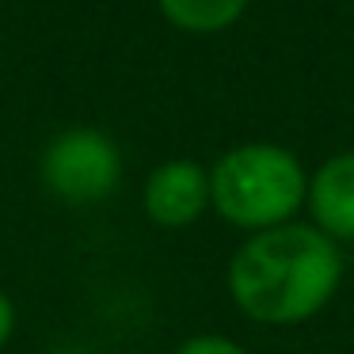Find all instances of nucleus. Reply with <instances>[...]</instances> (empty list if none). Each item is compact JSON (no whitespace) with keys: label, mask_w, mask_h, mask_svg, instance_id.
<instances>
[{"label":"nucleus","mask_w":354,"mask_h":354,"mask_svg":"<svg viewBox=\"0 0 354 354\" xmlns=\"http://www.w3.org/2000/svg\"><path fill=\"white\" fill-rule=\"evenodd\" d=\"M156 8L183 35H221L240 24L248 0H156Z\"/></svg>","instance_id":"obj_6"},{"label":"nucleus","mask_w":354,"mask_h":354,"mask_svg":"<svg viewBox=\"0 0 354 354\" xmlns=\"http://www.w3.org/2000/svg\"><path fill=\"white\" fill-rule=\"evenodd\" d=\"M343 274V248L297 217L240 240L225 267V286L236 313L252 324L297 328L335 301Z\"/></svg>","instance_id":"obj_1"},{"label":"nucleus","mask_w":354,"mask_h":354,"mask_svg":"<svg viewBox=\"0 0 354 354\" xmlns=\"http://www.w3.org/2000/svg\"><path fill=\"white\" fill-rule=\"evenodd\" d=\"M12 331H16V305H12V297L4 290H0V351L8 346Z\"/></svg>","instance_id":"obj_8"},{"label":"nucleus","mask_w":354,"mask_h":354,"mask_svg":"<svg viewBox=\"0 0 354 354\" xmlns=\"http://www.w3.org/2000/svg\"><path fill=\"white\" fill-rule=\"evenodd\" d=\"M171 354H252V351H248L244 343H236L232 335H221V331H202V335H187Z\"/></svg>","instance_id":"obj_7"},{"label":"nucleus","mask_w":354,"mask_h":354,"mask_svg":"<svg viewBox=\"0 0 354 354\" xmlns=\"http://www.w3.org/2000/svg\"><path fill=\"white\" fill-rule=\"evenodd\" d=\"M305 187L308 168L278 141H240L209 164V209L244 236L297 221Z\"/></svg>","instance_id":"obj_2"},{"label":"nucleus","mask_w":354,"mask_h":354,"mask_svg":"<svg viewBox=\"0 0 354 354\" xmlns=\"http://www.w3.org/2000/svg\"><path fill=\"white\" fill-rule=\"evenodd\" d=\"M305 217L339 248L354 244V149L331 153L308 171Z\"/></svg>","instance_id":"obj_5"},{"label":"nucleus","mask_w":354,"mask_h":354,"mask_svg":"<svg viewBox=\"0 0 354 354\" xmlns=\"http://www.w3.org/2000/svg\"><path fill=\"white\" fill-rule=\"evenodd\" d=\"M141 209L156 229H191L209 214V168L191 156H171L156 164L141 187Z\"/></svg>","instance_id":"obj_4"},{"label":"nucleus","mask_w":354,"mask_h":354,"mask_svg":"<svg viewBox=\"0 0 354 354\" xmlns=\"http://www.w3.org/2000/svg\"><path fill=\"white\" fill-rule=\"evenodd\" d=\"M39 179L65 206L107 202L122 183V149L95 126H69L46 141L39 156Z\"/></svg>","instance_id":"obj_3"}]
</instances>
